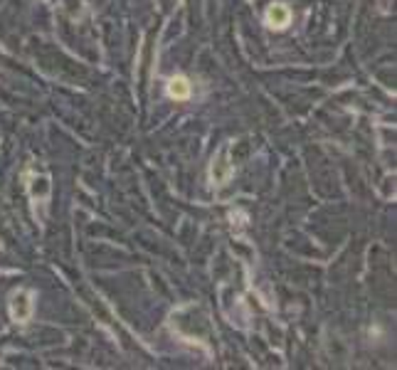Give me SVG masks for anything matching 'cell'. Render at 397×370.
<instances>
[{
  "mask_svg": "<svg viewBox=\"0 0 397 370\" xmlns=\"http://www.w3.org/2000/svg\"><path fill=\"white\" fill-rule=\"evenodd\" d=\"M30 311H32V301H30V294H20L12 296V304H10V314L15 321H27L30 319Z\"/></svg>",
  "mask_w": 397,
  "mask_h": 370,
  "instance_id": "cell-1",
  "label": "cell"
},
{
  "mask_svg": "<svg viewBox=\"0 0 397 370\" xmlns=\"http://www.w3.org/2000/svg\"><path fill=\"white\" fill-rule=\"evenodd\" d=\"M289 20H291V10H289L287 5H272L267 10V23L272 25V27H276V30L287 27Z\"/></svg>",
  "mask_w": 397,
  "mask_h": 370,
  "instance_id": "cell-2",
  "label": "cell"
},
{
  "mask_svg": "<svg viewBox=\"0 0 397 370\" xmlns=\"http://www.w3.org/2000/svg\"><path fill=\"white\" fill-rule=\"evenodd\" d=\"M168 94H171L173 99H188L190 97V84L185 77H173L171 82H168Z\"/></svg>",
  "mask_w": 397,
  "mask_h": 370,
  "instance_id": "cell-3",
  "label": "cell"
},
{
  "mask_svg": "<svg viewBox=\"0 0 397 370\" xmlns=\"http://www.w3.org/2000/svg\"><path fill=\"white\" fill-rule=\"evenodd\" d=\"M230 173H232V168L227 166L225 160H217L213 166V180H215V185H222L227 178H230Z\"/></svg>",
  "mask_w": 397,
  "mask_h": 370,
  "instance_id": "cell-4",
  "label": "cell"
},
{
  "mask_svg": "<svg viewBox=\"0 0 397 370\" xmlns=\"http://www.w3.org/2000/svg\"><path fill=\"white\" fill-rule=\"evenodd\" d=\"M380 10H383V12L390 10V5H387V0H380Z\"/></svg>",
  "mask_w": 397,
  "mask_h": 370,
  "instance_id": "cell-5",
  "label": "cell"
}]
</instances>
